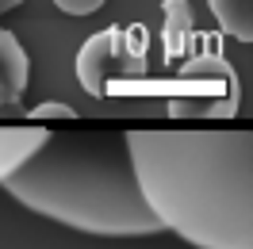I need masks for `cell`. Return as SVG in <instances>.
<instances>
[{"label":"cell","instance_id":"cell-7","mask_svg":"<svg viewBox=\"0 0 253 249\" xmlns=\"http://www.w3.org/2000/svg\"><path fill=\"white\" fill-rule=\"evenodd\" d=\"M192 39V8L188 0H165V62H180L184 54H188Z\"/></svg>","mask_w":253,"mask_h":249},{"label":"cell","instance_id":"cell-4","mask_svg":"<svg viewBox=\"0 0 253 249\" xmlns=\"http://www.w3.org/2000/svg\"><path fill=\"white\" fill-rule=\"evenodd\" d=\"M146 50L150 35L146 27H104L77 50V81L92 96H115L119 84L146 77Z\"/></svg>","mask_w":253,"mask_h":249},{"label":"cell","instance_id":"cell-5","mask_svg":"<svg viewBox=\"0 0 253 249\" xmlns=\"http://www.w3.org/2000/svg\"><path fill=\"white\" fill-rule=\"evenodd\" d=\"M27 81H31V62H27V50L12 31L0 27V108H12L23 100L27 92Z\"/></svg>","mask_w":253,"mask_h":249},{"label":"cell","instance_id":"cell-10","mask_svg":"<svg viewBox=\"0 0 253 249\" xmlns=\"http://www.w3.org/2000/svg\"><path fill=\"white\" fill-rule=\"evenodd\" d=\"M58 8H62L65 16H92L104 8V0H54Z\"/></svg>","mask_w":253,"mask_h":249},{"label":"cell","instance_id":"cell-3","mask_svg":"<svg viewBox=\"0 0 253 249\" xmlns=\"http://www.w3.org/2000/svg\"><path fill=\"white\" fill-rule=\"evenodd\" d=\"M176 84L180 92L169 100L173 119H234L242 108V81L211 42H200L180 58Z\"/></svg>","mask_w":253,"mask_h":249},{"label":"cell","instance_id":"cell-11","mask_svg":"<svg viewBox=\"0 0 253 249\" xmlns=\"http://www.w3.org/2000/svg\"><path fill=\"white\" fill-rule=\"evenodd\" d=\"M16 4H23V0H0V16H4V12H12Z\"/></svg>","mask_w":253,"mask_h":249},{"label":"cell","instance_id":"cell-8","mask_svg":"<svg viewBox=\"0 0 253 249\" xmlns=\"http://www.w3.org/2000/svg\"><path fill=\"white\" fill-rule=\"evenodd\" d=\"M219 27L238 42H253V0H211Z\"/></svg>","mask_w":253,"mask_h":249},{"label":"cell","instance_id":"cell-1","mask_svg":"<svg viewBox=\"0 0 253 249\" xmlns=\"http://www.w3.org/2000/svg\"><path fill=\"white\" fill-rule=\"evenodd\" d=\"M123 142L161 230L196 249H253L250 130H126Z\"/></svg>","mask_w":253,"mask_h":249},{"label":"cell","instance_id":"cell-2","mask_svg":"<svg viewBox=\"0 0 253 249\" xmlns=\"http://www.w3.org/2000/svg\"><path fill=\"white\" fill-rule=\"evenodd\" d=\"M0 188L27 211L100 238H142L161 222L146 207L123 134L69 130L46 138Z\"/></svg>","mask_w":253,"mask_h":249},{"label":"cell","instance_id":"cell-9","mask_svg":"<svg viewBox=\"0 0 253 249\" xmlns=\"http://www.w3.org/2000/svg\"><path fill=\"white\" fill-rule=\"evenodd\" d=\"M27 119H69V123H73V119H77V111L69 108V104H54V100H50V104L31 108V115H27Z\"/></svg>","mask_w":253,"mask_h":249},{"label":"cell","instance_id":"cell-6","mask_svg":"<svg viewBox=\"0 0 253 249\" xmlns=\"http://www.w3.org/2000/svg\"><path fill=\"white\" fill-rule=\"evenodd\" d=\"M46 138V126H0V180L8 172H16L27 157L39 150V142Z\"/></svg>","mask_w":253,"mask_h":249}]
</instances>
